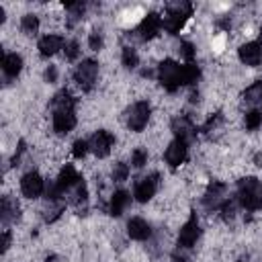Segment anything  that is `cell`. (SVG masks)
I'll use <instances>...</instances> for the list:
<instances>
[{"instance_id": "1", "label": "cell", "mask_w": 262, "mask_h": 262, "mask_svg": "<svg viewBox=\"0 0 262 262\" xmlns=\"http://www.w3.org/2000/svg\"><path fill=\"white\" fill-rule=\"evenodd\" d=\"M237 203L248 209V211H256L262 207V184L258 178L248 176L244 180H239L237 186Z\"/></svg>"}, {"instance_id": "2", "label": "cell", "mask_w": 262, "mask_h": 262, "mask_svg": "<svg viewBox=\"0 0 262 262\" xmlns=\"http://www.w3.org/2000/svg\"><path fill=\"white\" fill-rule=\"evenodd\" d=\"M158 80L168 92H176L182 84V66L176 63L174 59H164L158 66Z\"/></svg>"}, {"instance_id": "3", "label": "cell", "mask_w": 262, "mask_h": 262, "mask_svg": "<svg viewBox=\"0 0 262 262\" xmlns=\"http://www.w3.org/2000/svg\"><path fill=\"white\" fill-rule=\"evenodd\" d=\"M190 12H192V6H190L188 2L170 4L168 10H166V14L162 16L164 29H166L168 33H178V31L184 27V23H186V18L190 16Z\"/></svg>"}, {"instance_id": "4", "label": "cell", "mask_w": 262, "mask_h": 262, "mask_svg": "<svg viewBox=\"0 0 262 262\" xmlns=\"http://www.w3.org/2000/svg\"><path fill=\"white\" fill-rule=\"evenodd\" d=\"M98 76V63L94 59H82L74 70V80L82 90H92Z\"/></svg>"}, {"instance_id": "5", "label": "cell", "mask_w": 262, "mask_h": 262, "mask_svg": "<svg viewBox=\"0 0 262 262\" xmlns=\"http://www.w3.org/2000/svg\"><path fill=\"white\" fill-rule=\"evenodd\" d=\"M149 113H151L149 102L147 100H137L127 111V127L131 131H143L147 121H149Z\"/></svg>"}, {"instance_id": "6", "label": "cell", "mask_w": 262, "mask_h": 262, "mask_svg": "<svg viewBox=\"0 0 262 262\" xmlns=\"http://www.w3.org/2000/svg\"><path fill=\"white\" fill-rule=\"evenodd\" d=\"M88 145H90V151H92L96 158H106V156L111 154L113 145H115V137H113V133L100 129V131H96V133L90 137Z\"/></svg>"}, {"instance_id": "7", "label": "cell", "mask_w": 262, "mask_h": 262, "mask_svg": "<svg viewBox=\"0 0 262 262\" xmlns=\"http://www.w3.org/2000/svg\"><path fill=\"white\" fill-rule=\"evenodd\" d=\"M20 192L27 199H37L39 194L45 192V180L41 178L39 172H27L20 178Z\"/></svg>"}, {"instance_id": "8", "label": "cell", "mask_w": 262, "mask_h": 262, "mask_svg": "<svg viewBox=\"0 0 262 262\" xmlns=\"http://www.w3.org/2000/svg\"><path fill=\"white\" fill-rule=\"evenodd\" d=\"M162 27H164L162 16L156 14V12H149V14H145V18L139 23V27H137V37H139L141 41H149V39H154V37L162 31Z\"/></svg>"}, {"instance_id": "9", "label": "cell", "mask_w": 262, "mask_h": 262, "mask_svg": "<svg viewBox=\"0 0 262 262\" xmlns=\"http://www.w3.org/2000/svg\"><path fill=\"white\" fill-rule=\"evenodd\" d=\"M186 156H188V143L180 141V139H174L168 143L166 151H164V160L170 168H178L180 164L186 162Z\"/></svg>"}, {"instance_id": "10", "label": "cell", "mask_w": 262, "mask_h": 262, "mask_svg": "<svg viewBox=\"0 0 262 262\" xmlns=\"http://www.w3.org/2000/svg\"><path fill=\"white\" fill-rule=\"evenodd\" d=\"M199 237H201L199 221H196V217H190V219L180 227V233H178V248L192 250V246L196 244Z\"/></svg>"}, {"instance_id": "11", "label": "cell", "mask_w": 262, "mask_h": 262, "mask_svg": "<svg viewBox=\"0 0 262 262\" xmlns=\"http://www.w3.org/2000/svg\"><path fill=\"white\" fill-rule=\"evenodd\" d=\"M158 184H160L158 174H149V176L137 180V184H135V188H133V196H135L139 203H147V201L156 194Z\"/></svg>"}, {"instance_id": "12", "label": "cell", "mask_w": 262, "mask_h": 262, "mask_svg": "<svg viewBox=\"0 0 262 262\" xmlns=\"http://www.w3.org/2000/svg\"><path fill=\"white\" fill-rule=\"evenodd\" d=\"M237 55H239V61L250 66V68H256L262 63V43L258 41H250V43H244L239 49H237Z\"/></svg>"}, {"instance_id": "13", "label": "cell", "mask_w": 262, "mask_h": 262, "mask_svg": "<svg viewBox=\"0 0 262 262\" xmlns=\"http://www.w3.org/2000/svg\"><path fill=\"white\" fill-rule=\"evenodd\" d=\"M51 123H53V129L57 133H70L76 127V113H74V108H55Z\"/></svg>"}, {"instance_id": "14", "label": "cell", "mask_w": 262, "mask_h": 262, "mask_svg": "<svg viewBox=\"0 0 262 262\" xmlns=\"http://www.w3.org/2000/svg\"><path fill=\"white\" fill-rule=\"evenodd\" d=\"M66 47V41H63V37L61 35H55V33H47V35H43L41 39H39V53L43 55V57H51V55H55L59 49H63Z\"/></svg>"}, {"instance_id": "15", "label": "cell", "mask_w": 262, "mask_h": 262, "mask_svg": "<svg viewBox=\"0 0 262 262\" xmlns=\"http://www.w3.org/2000/svg\"><path fill=\"white\" fill-rule=\"evenodd\" d=\"M223 201H225V184H223V182H213V184L207 188L205 196H203L205 207H207V209H217V207L223 205Z\"/></svg>"}, {"instance_id": "16", "label": "cell", "mask_w": 262, "mask_h": 262, "mask_svg": "<svg viewBox=\"0 0 262 262\" xmlns=\"http://www.w3.org/2000/svg\"><path fill=\"white\" fill-rule=\"evenodd\" d=\"M127 233H129L131 239L143 242V239H147L151 235V227H149V223L143 217H133L127 223Z\"/></svg>"}, {"instance_id": "17", "label": "cell", "mask_w": 262, "mask_h": 262, "mask_svg": "<svg viewBox=\"0 0 262 262\" xmlns=\"http://www.w3.org/2000/svg\"><path fill=\"white\" fill-rule=\"evenodd\" d=\"M172 131H174L176 139L188 143V141L194 137V131H196V129H194V125L190 123L188 117H176V119L172 121Z\"/></svg>"}, {"instance_id": "18", "label": "cell", "mask_w": 262, "mask_h": 262, "mask_svg": "<svg viewBox=\"0 0 262 262\" xmlns=\"http://www.w3.org/2000/svg\"><path fill=\"white\" fill-rule=\"evenodd\" d=\"M129 203H131V194L127 190H115L111 196V203H108L111 215H115V217L123 215V211L129 207Z\"/></svg>"}, {"instance_id": "19", "label": "cell", "mask_w": 262, "mask_h": 262, "mask_svg": "<svg viewBox=\"0 0 262 262\" xmlns=\"http://www.w3.org/2000/svg\"><path fill=\"white\" fill-rule=\"evenodd\" d=\"M2 70L8 78H16L23 70V57L18 53H6L2 57Z\"/></svg>"}, {"instance_id": "20", "label": "cell", "mask_w": 262, "mask_h": 262, "mask_svg": "<svg viewBox=\"0 0 262 262\" xmlns=\"http://www.w3.org/2000/svg\"><path fill=\"white\" fill-rule=\"evenodd\" d=\"M20 31L25 35H37V31H39V16L37 14H25L20 18Z\"/></svg>"}, {"instance_id": "21", "label": "cell", "mask_w": 262, "mask_h": 262, "mask_svg": "<svg viewBox=\"0 0 262 262\" xmlns=\"http://www.w3.org/2000/svg\"><path fill=\"white\" fill-rule=\"evenodd\" d=\"M121 61H123V66H125V68H129V70L137 68V63H139V55H137L135 47H129V45H127V47H123Z\"/></svg>"}, {"instance_id": "22", "label": "cell", "mask_w": 262, "mask_h": 262, "mask_svg": "<svg viewBox=\"0 0 262 262\" xmlns=\"http://www.w3.org/2000/svg\"><path fill=\"white\" fill-rule=\"evenodd\" d=\"M16 215H18V207H16V203H12L8 196H4V199H2V221L8 223V221L14 219Z\"/></svg>"}, {"instance_id": "23", "label": "cell", "mask_w": 262, "mask_h": 262, "mask_svg": "<svg viewBox=\"0 0 262 262\" xmlns=\"http://www.w3.org/2000/svg\"><path fill=\"white\" fill-rule=\"evenodd\" d=\"M246 129L248 131H256L262 127V113L260 111H248L246 113Z\"/></svg>"}, {"instance_id": "24", "label": "cell", "mask_w": 262, "mask_h": 262, "mask_svg": "<svg viewBox=\"0 0 262 262\" xmlns=\"http://www.w3.org/2000/svg\"><path fill=\"white\" fill-rule=\"evenodd\" d=\"M260 98H262V82H254L250 88H246V92H244V100L246 102H260Z\"/></svg>"}, {"instance_id": "25", "label": "cell", "mask_w": 262, "mask_h": 262, "mask_svg": "<svg viewBox=\"0 0 262 262\" xmlns=\"http://www.w3.org/2000/svg\"><path fill=\"white\" fill-rule=\"evenodd\" d=\"M147 164V151L143 147H135L131 151V166L133 168H143Z\"/></svg>"}, {"instance_id": "26", "label": "cell", "mask_w": 262, "mask_h": 262, "mask_svg": "<svg viewBox=\"0 0 262 262\" xmlns=\"http://www.w3.org/2000/svg\"><path fill=\"white\" fill-rule=\"evenodd\" d=\"M127 176H129V166L123 164V162H117L115 168H113V180L123 182V180H127Z\"/></svg>"}, {"instance_id": "27", "label": "cell", "mask_w": 262, "mask_h": 262, "mask_svg": "<svg viewBox=\"0 0 262 262\" xmlns=\"http://www.w3.org/2000/svg\"><path fill=\"white\" fill-rule=\"evenodd\" d=\"M102 43H104L102 33L94 29V31L88 35V45H90V49H92V51H100V49H102Z\"/></svg>"}, {"instance_id": "28", "label": "cell", "mask_w": 262, "mask_h": 262, "mask_svg": "<svg viewBox=\"0 0 262 262\" xmlns=\"http://www.w3.org/2000/svg\"><path fill=\"white\" fill-rule=\"evenodd\" d=\"M90 151V145H88V141H84V139H78V141H74V145H72V156L74 158H84L86 154Z\"/></svg>"}, {"instance_id": "29", "label": "cell", "mask_w": 262, "mask_h": 262, "mask_svg": "<svg viewBox=\"0 0 262 262\" xmlns=\"http://www.w3.org/2000/svg\"><path fill=\"white\" fill-rule=\"evenodd\" d=\"M63 53H66V59L74 61V59H76V57L80 55V45H78V41H66Z\"/></svg>"}, {"instance_id": "30", "label": "cell", "mask_w": 262, "mask_h": 262, "mask_svg": "<svg viewBox=\"0 0 262 262\" xmlns=\"http://www.w3.org/2000/svg\"><path fill=\"white\" fill-rule=\"evenodd\" d=\"M178 53H180V57H182V59L192 61V57H194V45H192V43H188V41H182V43L178 45Z\"/></svg>"}, {"instance_id": "31", "label": "cell", "mask_w": 262, "mask_h": 262, "mask_svg": "<svg viewBox=\"0 0 262 262\" xmlns=\"http://www.w3.org/2000/svg\"><path fill=\"white\" fill-rule=\"evenodd\" d=\"M55 80H57V68H55V66H47V68H45V82L53 84Z\"/></svg>"}, {"instance_id": "32", "label": "cell", "mask_w": 262, "mask_h": 262, "mask_svg": "<svg viewBox=\"0 0 262 262\" xmlns=\"http://www.w3.org/2000/svg\"><path fill=\"white\" fill-rule=\"evenodd\" d=\"M8 246H10V231L4 229V231H2V252H6Z\"/></svg>"}, {"instance_id": "33", "label": "cell", "mask_w": 262, "mask_h": 262, "mask_svg": "<svg viewBox=\"0 0 262 262\" xmlns=\"http://www.w3.org/2000/svg\"><path fill=\"white\" fill-rule=\"evenodd\" d=\"M254 162H256V166H262V151H258V154L254 156Z\"/></svg>"}, {"instance_id": "34", "label": "cell", "mask_w": 262, "mask_h": 262, "mask_svg": "<svg viewBox=\"0 0 262 262\" xmlns=\"http://www.w3.org/2000/svg\"><path fill=\"white\" fill-rule=\"evenodd\" d=\"M260 108H262V98H260ZM260 113H262V111H260Z\"/></svg>"}, {"instance_id": "35", "label": "cell", "mask_w": 262, "mask_h": 262, "mask_svg": "<svg viewBox=\"0 0 262 262\" xmlns=\"http://www.w3.org/2000/svg\"><path fill=\"white\" fill-rule=\"evenodd\" d=\"M260 35H262V29H260Z\"/></svg>"}]
</instances>
